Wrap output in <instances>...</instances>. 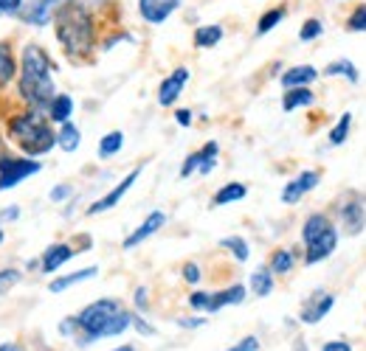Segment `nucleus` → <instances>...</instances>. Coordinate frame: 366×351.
Instances as JSON below:
<instances>
[{"mask_svg":"<svg viewBox=\"0 0 366 351\" xmlns=\"http://www.w3.org/2000/svg\"><path fill=\"white\" fill-rule=\"evenodd\" d=\"M29 0H0V17H20Z\"/></svg>","mask_w":366,"mask_h":351,"instance_id":"obj_39","label":"nucleus"},{"mask_svg":"<svg viewBox=\"0 0 366 351\" xmlns=\"http://www.w3.org/2000/svg\"><path fill=\"white\" fill-rule=\"evenodd\" d=\"M245 298H248V284H231L226 290H214L206 315H214V312H220V309H226V307H237V304H242Z\"/></svg>","mask_w":366,"mask_h":351,"instance_id":"obj_16","label":"nucleus"},{"mask_svg":"<svg viewBox=\"0 0 366 351\" xmlns=\"http://www.w3.org/2000/svg\"><path fill=\"white\" fill-rule=\"evenodd\" d=\"M175 323L181 329H200V326H206V317H178Z\"/></svg>","mask_w":366,"mask_h":351,"instance_id":"obj_46","label":"nucleus"},{"mask_svg":"<svg viewBox=\"0 0 366 351\" xmlns=\"http://www.w3.org/2000/svg\"><path fill=\"white\" fill-rule=\"evenodd\" d=\"M110 351H136V346L127 343V346H116V349H110Z\"/></svg>","mask_w":366,"mask_h":351,"instance_id":"obj_50","label":"nucleus"},{"mask_svg":"<svg viewBox=\"0 0 366 351\" xmlns=\"http://www.w3.org/2000/svg\"><path fill=\"white\" fill-rule=\"evenodd\" d=\"M122 149H124V132L122 130H110L107 135H102V141H99V158L102 161L116 158Z\"/></svg>","mask_w":366,"mask_h":351,"instance_id":"obj_31","label":"nucleus"},{"mask_svg":"<svg viewBox=\"0 0 366 351\" xmlns=\"http://www.w3.org/2000/svg\"><path fill=\"white\" fill-rule=\"evenodd\" d=\"M54 37L65 59L74 65L91 62L99 51V17L85 0H65L54 11Z\"/></svg>","mask_w":366,"mask_h":351,"instance_id":"obj_1","label":"nucleus"},{"mask_svg":"<svg viewBox=\"0 0 366 351\" xmlns=\"http://www.w3.org/2000/svg\"><path fill=\"white\" fill-rule=\"evenodd\" d=\"M99 275V267H85V270H76V273H68V275H59V278H54L51 284H48V292H54V295H59V292H65V290H71L74 284H82V281H91Z\"/></svg>","mask_w":366,"mask_h":351,"instance_id":"obj_23","label":"nucleus"},{"mask_svg":"<svg viewBox=\"0 0 366 351\" xmlns=\"http://www.w3.org/2000/svg\"><path fill=\"white\" fill-rule=\"evenodd\" d=\"M245 197H248V185L234 180V183H226L223 188L214 191V197H212V208H223V205L239 203V200H245Z\"/></svg>","mask_w":366,"mask_h":351,"instance_id":"obj_25","label":"nucleus"},{"mask_svg":"<svg viewBox=\"0 0 366 351\" xmlns=\"http://www.w3.org/2000/svg\"><path fill=\"white\" fill-rule=\"evenodd\" d=\"M350 135H352V113H341L338 121L327 132V143L330 146H344Z\"/></svg>","mask_w":366,"mask_h":351,"instance_id":"obj_30","label":"nucleus"},{"mask_svg":"<svg viewBox=\"0 0 366 351\" xmlns=\"http://www.w3.org/2000/svg\"><path fill=\"white\" fill-rule=\"evenodd\" d=\"M181 275L186 284H192V287H197L200 281H203V270H200V264L197 262H186L181 267Z\"/></svg>","mask_w":366,"mask_h":351,"instance_id":"obj_36","label":"nucleus"},{"mask_svg":"<svg viewBox=\"0 0 366 351\" xmlns=\"http://www.w3.org/2000/svg\"><path fill=\"white\" fill-rule=\"evenodd\" d=\"M0 242H3V228H0Z\"/></svg>","mask_w":366,"mask_h":351,"instance_id":"obj_52","label":"nucleus"},{"mask_svg":"<svg viewBox=\"0 0 366 351\" xmlns=\"http://www.w3.org/2000/svg\"><path fill=\"white\" fill-rule=\"evenodd\" d=\"M59 335H62V337H68V340H76V337H79V323H76V315H71V317H65V320L59 323Z\"/></svg>","mask_w":366,"mask_h":351,"instance_id":"obj_41","label":"nucleus"},{"mask_svg":"<svg viewBox=\"0 0 366 351\" xmlns=\"http://www.w3.org/2000/svg\"><path fill=\"white\" fill-rule=\"evenodd\" d=\"M17 71H20V59H14L11 45L0 40V90L9 88V82L17 79Z\"/></svg>","mask_w":366,"mask_h":351,"instance_id":"obj_24","label":"nucleus"},{"mask_svg":"<svg viewBox=\"0 0 366 351\" xmlns=\"http://www.w3.org/2000/svg\"><path fill=\"white\" fill-rule=\"evenodd\" d=\"M344 29L352 31V34H366V0L355 3V6L347 11V17H344Z\"/></svg>","mask_w":366,"mask_h":351,"instance_id":"obj_32","label":"nucleus"},{"mask_svg":"<svg viewBox=\"0 0 366 351\" xmlns=\"http://www.w3.org/2000/svg\"><path fill=\"white\" fill-rule=\"evenodd\" d=\"M302 262L307 267L313 264L327 262L335 250H338V242H341V230H338V222L335 217H330L327 211H313L307 214L302 222Z\"/></svg>","mask_w":366,"mask_h":351,"instance_id":"obj_5","label":"nucleus"},{"mask_svg":"<svg viewBox=\"0 0 366 351\" xmlns=\"http://www.w3.org/2000/svg\"><path fill=\"white\" fill-rule=\"evenodd\" d=\"M76 253H79V248H74V245H68V242H54V245H48L46 250H43V256H40V273H43V275L59 273Z\"/></svg>","mask_w":366,"mask_h":351,"instance_id":"obj_13","label":"nucleus"},{"mask_svg":"<svg viewBox=\"0 0 366 351\" xmlns=\"http://www.w3.org/2000/svg\"><path fill=\"white\" fill-rule=\"evenodd\" d=\"M74 98L68 96V93H56L54 96V101H51V107H48V118H51V124H65V121H71V116H74Z\"/></svg>","mask_w":366,"mask_h":351,"instance_id":"obj_26","label":"nucleus"},{"mask_svg":"<svg viewBox=\"0 0 366 351\" xmlns=\"http://www.w3.org/2000/svg\"><path fill=\"white\" fill-rule=\"evenodd\" d=\"M321 183V169H302L296 177H290L282 191H279V200L285 205H299L310 191H316Z\"/></svg>","mask_w":366,"mask_h":351,"instance_id":"obj_8","label":"nucleus"},{"mask_svg":"<svg viewBox=\"0 0 366 351\" xmlns=\"http://www.w3.org/2000/svg\"><path fill=\"white\" fill-rule=\"evenodd\" d=\"M220 248L229 253L234 262H239V264H245L248 259H251V245H248V239H242V236H223L220 239Z\"/></svg>","mask_w":366,"mask_h":351,"instance_id":"obj_29","label":"nucleus"},{"mask_svg":"<svg viewBox=\"0 0 366 351\" xmlns=\"http://www.w3.org/2000/svg\"><path fill=\"white\" fill-rule=\"evenodd\" d=\"M26 270H37L40 273V259H31V262L26 264Z\"/></svg>","mask_w":366,"mask_h":351,"instance_id":"obj_49","label":"nucleus"},{"mask_svg":"<svg viewBox=\"0 0 366 351\" xmlns=\"http://www.w3.org/2000/svg\"><path fill=\"white\" fill-rule=\"evenodd\" d=\"M324 37V20L321 17H307L299 26V43H316Z\"/></svg>","mask_w":366,"mask_h":351,"instance_id":"obj_33","label":"nucleus"},{"mask_svg":"<svg viewBox=\"0 0 366 351\" xmlns=\"http://www.w3.org/2000/svg\"><path fill=\"white\" fill-rule=\"evenodd\" d=\"M316 104V93L310 88H290L282 93V113H296V110H307Z\"/></svg>","mask_w":366,"mask_h":351,"instance_id":"obj_20","label":"nucleus"},{"mask_svg":"<svg viewBox=\"0 0 366 351\" xmlns=\"http://www.w3.org/2000/svg\"><path fill=\"white\" fill-rule=\"evenodd\" d=\"M0 351H23L17 343H0Z\"/></svg>","mask_w":366,"mask_h":351,"instance_id":"obj_48","label":"nucleus"},{"mask_svg":"<svg viewBox=\"0 0 366 351\" xmlns=\"http://www.w3.org/2000/svg\"><path fill=\"white\" fill-rule=\"evenodd\" d=\"M6 138L26 155V158H43L56 146V130L48 118V113L23 107L20 113L9 116L6 121Z\"/></svg>","mask_w":366,"mask_h":351,"instance_id":"obj_4","label":"nucleus"},{"mask_svg":"<svg viewBox=\"0 0 366 351\" xmlns=\"http://www.w3.org/2000/svg\"><path fill=\"white\" fill-rule=\"evenodd\" d=\"M133 304H136V312H147L149 309V287H136V292H133Z\"/></svg>","mask_w":366,"mask_h":351,"instance_id":"obj_42","label":"nucleus"},{"mask_svg":"<svg viewBox=\"0 0 366 351\" xmlns=\"http://www.w3.org/2000/svg\"><path fill=\"white\" fill-rule=\"evenodd\" d=\"M332 217L338 222V230L344 236H361L366 230V200L358 191H344L335 205H332Z\"/></svg>","mask_w":366,"mask_h":351,"instance_id":"obj_6","label":"nucleus"},{"mask_svg":"<svg viewBox=\"0 0 366 351\" xmlns=\"http://www.w3.org/2000/svg\"><path fill=\"white\" fill-rule=\"evenodd\" d=\"M338 3H352V0H338Z\"/></svg>","mask_w":366,"mask_h":351,"instance_id":"obj_53","label":"nucleus"},{"mask_svg":"<svg viewBox=\"0 0 366 351\" xmlns=\"http://www.w3.org/2000/svg\"><path fill=\"white\" fill-rule=\"evenodd\" d=\"M200 166H203V149H197V152L186 155V158H183V163H181V180H189L194 172H200Z\"/></svg>","mask_w":366,"mask_h":351,"instance_id":"obj_34","label":"nucleus"},{"mask_svg":"<svg viewBox=\"0 0 366 351\" xmlns=\"http://www.w3.org/2000/svg\"><path fill=\"white\" fill-rule=\"evenodd\" d=\"M43 163L37 158H17V155H0V191L17 188L23 180L40 175Z\"/></svg>","mask_w":366,"mask_h":351,"instance_id":"obj_7","label":"nucleus"},{"mask_svg":"<svg viewBox=\"0 0 366 351\" xmlns=\"http://www.w3.org/2000/svg\"><path fill=\"white\" fill-rule=\"evenodd\" d=\"M20 278H23V273H20V270H14V267L0 270V298H3L9 290H14V287L20 284Z\"/></svg>","mask_w":366,"mask_h":351,"instance_id":"obj_35","label":"nucleus"},{"mask_svg":"<svg viewBox=\"0 0 366 351\" xmlns=\"http://www.w3.org/2000/svg\"><path fill=\"white\" fill-rule=\"evenodd\" d=\"M274 287H276V275L271 273L268 264L257 267V270L251 273V278H248V292L257 295V298H268V295L274 292Z\"/></svg>","mask_w":366,"mask_h":351,"instance_id":"obj_22","label":"nucleus"},{"mask_svg":"<svg viewBox=\"0 0 366 351\" xmlns=\"http://www.w3.org/2000/svg\"><path fill=\"white\" fill-rule=\"evenodd\" d=\"M74 197V185L71 183H59V185H54L51 191H48V200L51 203H68Z\"/></svg>","mask_w":366,"mask_h":351,"instance_id":"obj_38","label":"nucleus"},{"mask_svg":"<svg viewBox=\"0 0 366 351\" xmlns=\"http://www.w3.org/2000/svg\"><path fill=\"white\" fill-rule=\"evenodd\" d=\"M299 259H302L299 248H276L274 253L268 256V267H271L274 275H290L296 270Z\"/></svg>","mask_w":366,"mask_h":351,"instance_id":"obj_18","label":"nucleus"},{"mask_svg":"<svg viewBox=\"0 0 366 351\" xmlns=\"http://www.w3.org/2000/svg\"><path fill=\"white\" fill-rule=\"evenodd\" d=\"M133 329H136L141 337H155V335H158V329H155L141 312H133Z\"/></svg>","mask_w":366,"mask_h":351,"instance_id":"obj_37","label":"nucleus"},{"mask_svg":"<svg viewBox=\"0 0 366 351\" xmlns=\"http://www.w3.org/2000/svg\"><path fill=\"white\" fill-rule=\"evenodd\" d=\"M175 121H178V127L186 130V127H192V124H194V113H192L189 107H178V110H175Z\"/></svg>","mask_w":366,"mask_h":351,"instance_id":"obj_44","label":"nucleus"},{"mask_svg":"<svg viewBox=\"0 0 366 351\" xmlns=\"http://www.w3.org/2000/svg\"><path fill=\"white\" fill-rule=\"evenodd\" d=\"M189 79H192V71L186 68V65H178L161 85H158V104L161 107H175L178 104V98H181L183 88L189 85Z\"/></svg>","mask_w":366,"mask_h":351,"instance_id":"obj_11","label":"nucleus"},{"mask_svg":"<svg viewBox=\"0 0 366 351\" xmlns=\"http://www.w3.org/2000/svg\"><path fill=\"white\" fill-rule=\"evenodd\" d=\"M223 37H226V29L220 23H203V26L194 29L192 45L197 51H209V48H217V45L223 43Z\"/></svg>","mask_w":366,"mask_h":351,"instance_id":"obj_19","label":"nucleus"},{"mask_svg":"<svg viewBox=\"0 0 366 351\" xmlns=\"http://www.w3.org/2000/svg\"><path fill=\"white\" fill-rule=\"evenodd\" d=\"M54 11H56V6L48 0H29L23 14H20V23L34 26V29H46L48 23H54Z\"/></svg>","mask_w":366,"mask_h":351,"instance_id":"obj_17","label":"nucleus"},{"mask_svg":"<svg viewBox=\"0 0 366 351\" xmlns=\"http://www.w3.org/2000/svg\"><path fill=\"white\" fill-rule=\"evenodd\" d=\"M324 79H347L350 85H358L361 82V71L352 59H332L324 71H321Z\"/></svg>","mask_w":366,"mask_h":351,"instance_id":"obj_21","label":"nucleus"},{"mask_svg":"<svg viewBox=\"0 0 366 351\" xmlns=\"http://www.w3.org/2000/svg\"><path fill=\"white\" fill-rule=\"evenodd\" d=\"M321 79V71L316 65H290L279 73V85L282 90H290V88H313L316 82Z\"/></svg>","mask_w":366,"mask_h":351,"instance_id":"obj_14","label":"nucleus"},{"mask_svg":"<svg viewBox=\"0 0 366 351\" xmlns=\"http://www.w3.org/2000/svg\"><path fill=\"white\" fill-rule=\"evenodd\" d=\"M183 6V0H138V17L149 26H164L178 9Z\"/></svg>","mask_w":366,"mask_h":351,"instance_id":"obj_12","label":"nucleus"},{"mask_svg":"<svg viewBox=\"0 0 366 351\" xmlns=\"http://www.w3.org/2000/svg\"><path fill=\"white\" fill-rule=\"evenodd\" d=\"M209 301H212V292H209V290H194V292L189 295V307L194 309V312H206V309H209Z\"/></svg>","mask_w":366,"mask_h":351,"instance_id":"obj_40","label":"nucleus"},{"mask_svg":"<svg viewBox=\"0 0 366 351\" xmlns=\"http://www.w3.org/2000/svg\"><path fill=\"white\" fill-rule=\"evenodd\" d=\"M56 62L51 59L46 48L40 43H26L20 51V71H17V96L26 107L48 113L54 96H56Z\"/></svg>","mask_w":366,"mask_h":351,"instance_id":"obj_2","label":"nucleus"},{"mask_svg":"<svg viewBox=\"0 0 366 351\" xmlns=\"http://www.w3.org/2000/svg\"><path fill=\"white\" fill-rule=\"evenodd\" d=\"M321 351H355V349H352L350 340H341V337H338V340H327V343L321 346Z\"/></svg>","mask_w":366,"mask_h":351,"instance_id":"obj_45","label":"nucleus"},{"mask_svg":"<svg viewBox=\"0 0 366 351\" xmlns=\"http://www.w3.org/2000/svg\"><path fill=\"white\" fill-rule=\"evenodd\" d=\"M138 177H141V166H136V169L124 177V180H119V183H116V185H113V188H110L104 197H99L96 203H91V205H88V217L104 214V211H113V208H116V205H119V203L127 197V191L136 185Z\"/></svg>","mask_w":366,"mask_h":351,"instance_id":"obj_9","label":"nucleus"},{"mask_svg":"<svg viewBox=\"0 0 366 351\" xmlns=\"http://www.w3.org/2000/svg\"><path fill=\"white\" fill-rule=\"evenodd\" d=\"M48 3H54V6H59V3H65V0H48Z\"/></svg>","mask_w":366,"mask_h":351,"instance_id":"obj_51","label":"nucleus"},{"mask_svg":"<svg viewBox=\"0 0 366 351\" xmlns=\"http://www.w3.org/2000/svg\"><path fill=\"white\" fill-rule=\"evenodd\" d=\"M262 346H259V337L257 335H248V337H242L237 346H231V349L226 351H259Z\"/></svg>","mask_w":366,"mask_h":351,"instance_id":"obj_43","label":"nucleus"},{"mask_svg":"<svg viewBox=\"0 0 366 351\" xmlns=\"http://www.w3.org/2000/svg\"><path fill=\"white\" fill-rule=\"evenodd\" d=\"M285 17H287V6H274V9H268V11H262L259 14V20H257V29H254V34L257 37H265V34H271L279 23H285Z\"/></svg>","mask_w":366,"mask_h":351,"instance_id":"obj_28","label":"nucleus"},{"mask_svg":"<svg viewBox=\"0 0 366 351\" xmlns=\"http://www.w3.org/2000/svg\"><path fill=\"white\" fill-rule=\"evenodd\" d=\"M79 143H82V130L74 124V121H65V124H59L56 127V146L62 149V152H76L79 149Z\"/></svg>","mask_w":366,"mask_h":351,"instance_id":"obj_27","label":"nucleus"},{"mask_svg":"<svg viewBox=\"0 0 366 351\" xmlns=\"http://www.w3.org/2000/svg\"><path fill=\"white\" fill-rule=\"evenodd\" d=\"M96 3H107V0H96Z\"/></svg>","mask_w":366,"mask_h":351,"instance_id":"obj_54","label":"nucleus"},{"mask_svg":"<svg viewBox=\"0 0 366 351\" xmlns=\"http://www.w3.org/2000/svg\"><path fill=\"white\" fill-rule=\"evenodd\" d=\"M335 301H338V295L335 292H327V290H316L305 304H302V312H299V320L305 323V326H316L321 323L332 307H335Z\"/></svg>","mask_w":366,"mask_h":351,"instance_id":"obj_10","label":"nucleus"},{"mask_svg":"<svg viewBox=\"0 0 366 351\" xmlns=\"http://www.w3.org/2000/svg\"><path fill=\"white\" fill-rule=\"evenodd\" d=\"M17 220H20V208H17V205L0 211V222H17Z\"/></svg>","mask_w":366,"mask_h":351,"instance_id":"obj_47","label":"nucleus"},{"mask_svg":"<svg viewBox=\"0 0 366 351\" xmlns=\"http://www.w3.org/2000/svg\"><path fill=\"white\" fill-rule=\"evenodd\" d=\"M79 323V346H91L107 337H122L124 332L133 329V312L122 307L119 298H99L76 315Z\"/></svg>","mask_w":366,"mask_h":351,"instance_id":"obj_3","label":"nucleus"},{"mask_svg":"<svg viewBox=\"0 0 366 351\" xmlns=\"http://www.w3.org/2000/svg\"><path fill=\"white\" fill-rule=\"evenodd\" d=\"M164 225H167V214H164V211H152V214H149V217L141 222L136 230L122 242V248H124V250H136V248H141L147 239H152Z\"/></svg>","mask_w":366,"mask_h":351,"instance_id":"obj_15","label":"nucleus"}]
</instances>
